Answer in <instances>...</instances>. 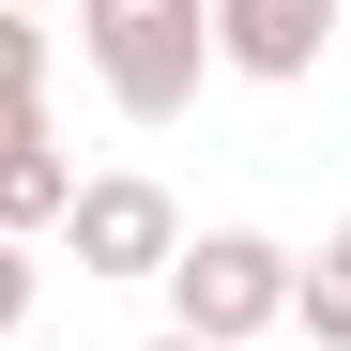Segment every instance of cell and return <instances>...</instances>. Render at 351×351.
<instances>
[{
    "label": "cell",
    "mask_w": 351,
    "mask_h": 351,
    "mask_svg": "<svg viewBox=\"0 0 351 351\" xmlns=\"http://www.w3.org/2000/svg\"><path fill=\"white\" fill-rule=\"evenodd\" d=\"M77 62L123 123H184L214 77V16L199 0H77Z\"/></svg>",
    "instance_id": "6da1fadb"
},
{
    "label": "cell",
    "mask_w": 351,
    "mask_h": 351,
    "mask_svg": "<svg viewBox=\"0 0 351 351\" xmlns=\"http://www.w3.org/2000/svg\"><path fill=\"white\" fill-rule=\"evenodd\" d=\"M153 290H168V336L245 351V336H275V321H290V245H275V229H184Z\"/></svg>",
    "instance_id": "7a4b0ae2"
},
{
    "label": "cell",
    "mask_w": 351,
    "mask_h": 351,
    "mask_svg": "<svg viewBox=\"0 0 351 351\" xmlns=\"http://www.w3.org/2000/svg\"><path fill=\"white\" fill-rule=\"evenodd\" d=\"M214 16V77H260V92H306L336 62V16L351 0H199Z\"/></svg>",
    "instance_id": "3957f363"
},
{
    "label": "cell",
    "mask_w": 351,
    "mask_h": 351,
    "mask_svg": "<svg viewBox=\"0 0 351 351\" xmlns=\"http://www.w3.org/2000/svg\"><path fill=\"white\" fill-rule=\"evenodd\" d=\"M62 229H77V275H168V245H184L168 184H138V168H92L62 199Z\"/></svg>",
    "instance_id": "277c9868"
},
{
    "label": "cell",
    "mask_w": 351,
    "mask_h": 351,
    "mask_svg": "<svg viewBox=\"0 0 351 351\" xmlns=\"http://www.w3.org/2000/svg\"><path fill=\"white\" fill-rule=\"evenodd\" d=\"M290 336H306V351H351V229L321 260H290Z\"/></svg>",
    "instance_id": "5b68a950"
},
{
    "label": "cell",
    "mask_w": 351,
    "mask_h": 351,
    "mask_svg": "<svg viewBox=\"0 0 351 351\" xmlns=\"http://www.w3.org/2000/svg\"><path fill=\"white\" fill-rule=\"evenodd\" d=\"M62 199H77V153H62V138H46V153H0V229H16V245L62 229Z\"/></svg>",
    "instance_id": "8992f818"
},
{
    "label": "cell",
    "mask_w": 351,
    "mask_h": 351,
    "mask_svg": "<svg viewBox=\"0 0 351 351\" xmlns=\"http://www.w3.org/2000/svg\"><path fill=\"white\" fill-rule=\"evenodd\" d=\"M0 107H46V16L0 0Z\"/></svg>",
    "instance_id": "52a82bcc"
},
{
    "label": "cell",
    "mask_w": 351,
    "mask_h": 351,
    "mask_svg": "<svg viewBox=\"0 0 351 351\" xmlns=\"http://www.w3.org/2000/svg\"><path fill=\"white\" fill-rule=\"evenodd\" d=\"M31 290H46V275H31V245H16V229H0V336L31 321Z\"/></svg>",
    "instance_id": "ba28073f"
},
{
    "label": "cell",
    "mask_w": 351,
    "mask_h": 351,
    "mask_svg": "<svg viewBox=\"0 0 351 351\" xmlns=\"http://www.w3.org/2000/svg\"><path fill=\"white\" fill-rule=\"evenodd\" d=\"M0 153H46V107H0Z\"/></svg>",
    "instance_id": "9c48e42d"
},
{
    "label": "cell",
    "mask_w": 351,
    "mask_h": 351,
    "mask_svg": "<svg viewBox=\"0 0 351 351\" xmlns=\"http://www.w3.org/2000/svg\"><path fill=\"white\" fill-rule=\"evenodd\" d=\"M138 351H199V336H138Z\"/></svg>",
    "instance_id": "30bf717a"
},
{
    "label": "cell",
    "mask_w": 351,
    "mask_h": 351,
    "mask_svg": "<svg viewBox=\"0 0 351 351\" xmlns=\"http://www.w3.org/2000/svg\"><path fill=\"white\" fill-rule=\"evenodd\" d=\"M16 16H46V0H16Z\"/></svg>",
    "instance_id": "8fae6325"
}]
</instances>
